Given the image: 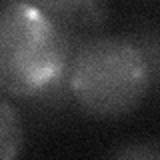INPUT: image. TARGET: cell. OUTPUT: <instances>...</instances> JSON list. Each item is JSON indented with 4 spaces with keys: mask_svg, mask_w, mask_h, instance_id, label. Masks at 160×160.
I'll use <instances>...</instances> for the list:
<instances>
[{
    "mask_svg": "<svg viewBox=\"0 0 160 160\" xmlns=\"http://www.w3.org/2000/svg\"><path fill=\"white\" fill-rule=\"evenodd\" d=\"M106 160H160L158 138H132L118 144Z\"/></svg>",
    "mask_w": 160,
    "mask_h": 160,
    "instance_id": "cell-6",
    "label": "cell"
},
{
    "mask_svg": "<svg viewBox=\"0 0 160 160\" xmlns=\"http://www.w3.org/2000/svg\"><path fill=\"white\" fill-rule=\"evenodd\" d=\"M150 94L142 54L122 34L86 40L72 60L70 96L82 114L116 120L134 112Z\"/></svg>",
    "mask_w": 160,
    "mask_h": 160,
    "instance_id": "cell-2",
    "label": "cell"
},
{
    "mask_svg": "<svg viewBox=\"0 0 160 160\" xmlns=\"http://www.w3.org/2000/svg\"><path fill=\"white\" fill-rule=\"evenodd\" d=\"M24 128L16 104L8 96H2L0 102V160H16L22 150Z\"/></svg>",
    "mask_w": 160,
    "mask_h": 160,
    "instance_id": "cell-5",
    "label": "cell"
},
{
    "mask_svg": "<svg viewBox=\"0 0 160 160\" xmlns=\"http://www.w3.org/2000/svg\"><path fill=\"white\" fill-rule=\"evenodd\" d=\"M46 16L66 36L84 44L86 40L102 34L108 20V6L94 0H60V2H36Z\"/></svg>",
    "mask_w": 160,
    "mask_h": 160,
    "instance_id": "cell-3",
    "label": "cell"
},
{
    "mask_svg": "<svg viewBox=\"0 0 160 160\" xmlns=\"http://www.w3.org/2000/svg\"><path fill=\"white\" fill-rule=\"evenodd\" d=\"M82 46L36 4L4 2L0 10V88L24 106L52 114L72 104L70 68Z\"/></svg>",
    "mask_w": 160,
    "mask_h": 160,
    "instance_id": "cell-1",
    "label": "cell"
},
{
    "mask_svg": "<svg viewBox=\"0 0 160 160\" xmlns=\"http://www.w3.org/2000/svg\"><path fill=\"white\" fill-rule=\"evenodd\" d=\"M142 54L148 72L150 94L160 98V22L158 20H134L122 32Z\"/></svg>",
    "mask_w": 160,
    "mask_h": 160,
    "instance_id": "cell-4",
    "label": "cell"
}]
</instances>
